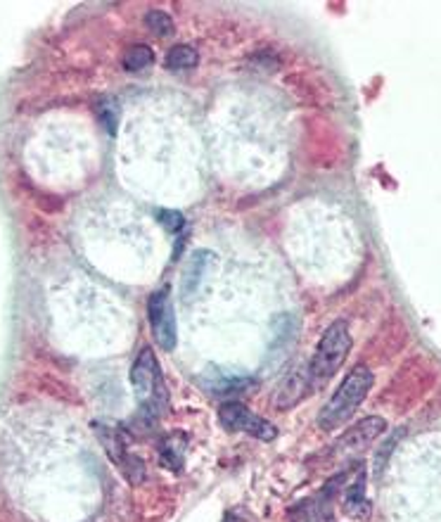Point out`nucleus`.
Returning <instances> with one entry per match:
<instances>
[{"mask_svg":"<svg viewBox=\"0 0 441 522\" xmlns=\"http://www.w3.org/2000/svg\"><path fill=\"white\" fill-rule=\"evenodd\" d=\"M152 62H155V55H152V50L147 45H133L124 55V69L126 72H133V74L150 69Z\"/></svg>","mask_w":441,"mask_h":522,"instance_id":"nucleus-12","label":"nucleus"},{"mask_svg":"<svg viewBox=\"0 0 441 522\" xmlns=\"http://www.w3.org/2000/svg\"><path fill=\"white\" fill-rule=\"evenodd\" d=\"M162 458L171 470L183 468V444H181V434H171L166 437L162 447Z\"/></svg>","mask_w":441,"mask_h":522,"instance_id":"nucleus-13","label":"nucleus"},{"mask_svg":"<svg viewBox=\"0 0 441 522\" xmlns=\"http://www.w3.org/2000/svg\"><path fill=\"white\" fill-rule=\"evenodd\" d=\"M209 264H212V254L209 252L192 254L190 264L185 266L183 283H181V292H183L185 299H192V295L199 290V283H202V278H205L206 269H209Z\"/></svg>","mask_w":441,"mask_h":522,"instance_id":"nucleus-8","label":"nucleus"},{"mask_svg":"<svg viewBox=\"0 0 441 522\" xmlns=\"http://www.w3.org/2000/svg\"><path fill=\"white\" fill-rule=\"evenodd\" d=\"M384 427H387V423H384L383 418H377V416L366 418V420L356 423V426H353L352 430L344 434V437H339V441L335 444V449H337V454H352V451H360V449H366L370 441L377 440V437L384 433Z\"/></svg>","mask_w":441,"mask_h":522,"instance_id":"nucleus-7","label":"nucleus"},{"mask_svg":"<svg viewBox=\"0 0 441 522\" xmlns=\"http://www.w3.org/2000/svg\"><path fill=\"white\" fill-rule=\"evenodd\" d=\"M159 224H162L169 233H178L181 228H183L185 219L181 211H174V209H162V211H159Z\"/></svg>","mask_w":441,"mask_h":522,"instance_id":"nucleus-16","label":"nucleus"},{"mask_svg":"<svg viewBox=\"0 0 441 522\" xmlns=\"http://www.w3.org/2000/svg\"><path fill=\"white\" fill-rule=\"evenodd\" d=\"M373 382H375V375L370 373V368L356 365L339 385L337 392L332 395L330 402L323 406L321 416H318V427L325 433H332V430H339L344 423H349L373 388Z\"/></svg>","mask_w":441,"mask_h":522,"instance_id":"nucleus-1","label":"nucleus"},{"mask_svg":"<svg viewBox=\"0 0 441 522\" xmlns=\"http://www.w3.org/2000/svg\"><path fill=\"white\" fill-rule=\"evenodd\" d=\"M97 114H100V121H103L104 127H107V131H110L112 135L117 134V124H119V107L117 103L112 100V97H100L97 100Z\"/></svg>","mask_w":441,"mask_h":522,"instance_id":"nucleus-15","label":"nucleus"},{"mask_svg":"<svg viewBox=\"0 0 441 522\" xmlns=\"http://www.w3.org/2000/svg\"><path fill=\"white\" fill-rule=\"evenodd\" d=\"M352 351V335H349V326L346 321H335L330 328L325 330L321 342L316 347V354L311 358L309 371V389H321L332 380V375L337 373L342 364Z\"/></svg>","mask_w":441,"mask_h":522,"instance_id":"nucleus-3","label":"nucleus"},{"mask_svg":"<svg viewBox=\"0 0 441 522\" xmlns=\"http://www.w3.org/2000/svg\"><path fill=\"white\" fill-rule=\"evenodd\" d=\"M199 62V55L190 45H174L166 55V67L171 72H181V69H192Z\"/></svg>","mask_w":441,"mask_h":522,"instance_id":"nucleus-11","label":"nucleus"},{"mask_svg":"<svg viewBox=\"0 0 441 522\" xmlns=\"http://www.w3.org/2000/svg\"><path fill=\"white\" fill-rule=\"evenodd\" d=\"M131 382L135 389V399L140 403V413L152 423L169 406V395H166V385H164L162 368L157 364L155 351L150 347L140 349L131 368Z\"/></svg>","mask_w":441,"mask_h":522,"instance_id":"nucleus-2","label":"nucleus"},{"mask_svg":"<svg viewBox=\"0 0 441 522\" xmlns=\"http://www.w3.org/2000/svg\"><path fill=\"white\" fill-rule=\"evenodd\" d=\"M220 426L230 433H247L250 437H257L261 441H273L278 437V430L266 418L251 413L244 403L226 402L219 409Z\"/></svg>","mask_w":441,"mask_h":522,"instance_id":"nucleus-4","label":"nucleus"},{"mask_svg":"<svg viewBox=\"0 0 441 522\" xmlns=\"http://www.w3.org/2000/svg\"><path fill=\"white\" fill-rule=\"evenodd\" d=\"M344 510L349 515H366L368 513V501H366V470L363 465L359 468L356 482L346 489L344 496Z\"/></svg>","mask_w":441,"mask_h":522,"instance_id":"nucleus-10","label":"nucleus"},{"mask_svg":"<svg viewBox=\"0 0 441 522\" xmlns=\"http://www.w3.org/2000/svg\"><path fill=\"white\" fill-rule=\"evenodd\" d=\"M145 24L155 36H171L174 34V22H171V17L166 12H162V10H150L145 15Z\"/></svg>","mask_w":441,"mask_h":522,"instance_id":"nucleus-14","label":"nucleus"},{"mask_svg":"<svg viewBox=\"0 0 441 522\" xmlns=\"http://www.w3.org/2000/svg\"><path fill=\"white\" fill-rule=\"evenodd\" d=\"M147 316H150V328H152L157 344L164 351H174V347H176V316H174L169 292L159 290L150 297Z\"/></svg>","mask_w":441,"mask_h":522,"instance_id":"nucleus-5","label":"nucleus"},{"mask_svg":"<svg viewBox=\"0 0 441 522\" xmlns=\"http://www.w3.org/2000/svg\"><path fill=\"white\" fill-rule=\"evenodd\" d=\"M97 430V437H100V441L104 444V449H107V454H110V458L119 465V470L124 472L126 478L131 480L133 485L135 482H140V480L145 478V463H143V458H138L135 454H131L128 451V444H126V437H121V433L119 430H114V427H100L96 426Z\"/></svg>","mask_w":441,"mask_h":522,"instance_id":"nucleus-6","label":"nucleus"},{"mask_svg":"<svg viewBox=\"0 0 441 522\" xmlns=\"http://www.w3.org/2000/svg\"><path fill=\"white\" fill-rule=\"evenodd\" d=\"M309 389V378L306 373H292L282 382V388L278 392V409H290L294 403L299 402L304 396V392Z\"/></svg>","mask_w":441,"mask_h":522,"instance_id":"nucleus-9","label":"nucleus"}]
</instances>
